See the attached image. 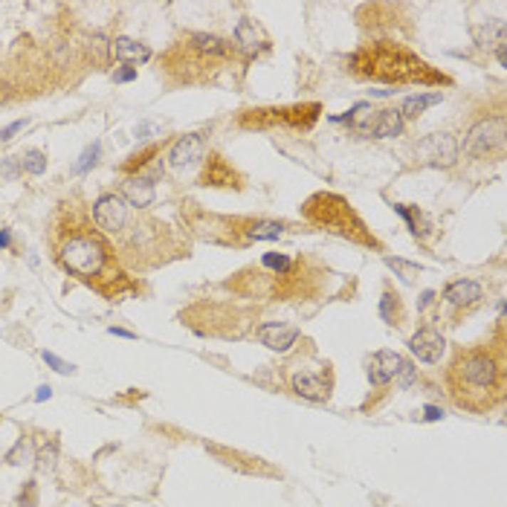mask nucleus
<instances>
[{
  "label": "nucleus",
  "mask_w": 507,
  "mask_h": 507,
  "mask_svg": "<svg viewBox=\"0 0 507 507\" xmlns=\"http://www.w3.org/2000/svg\"><path fill=\"white\" fill-rule=\"evenodd\" d=\"M53 256L56 261L78 281L96 287L108 299H119L122 290L128 287V278L119 270L116 249L108 235L88 218L84 209L75 203H61L58 215L50 232Z\"/></svg>",
  "instance_id": "1"
},
{
  "label": "nucleus",
  "mask_w": 507,
  "mask_h": 507,
  "mask_svg": "<svg viewBox=\"0 0 507 507\" xmlns=\"http://www.w3.org/2000/svg\"><path fill=\"white\" fill-rule=\"evenodd\" d=\"M446 392L455 406L484 414L504 400L507 360H504V325L496 330V343L461 348L446 368Z\"/></svg>",
  "instance_id": "2"
},
{
  "label": "nucleus",
  "mask_w": 507,
  "mask_h": 507,
  "mask_svg": "<svg viewBox=\"0 0 507 507\" xmlns=\"http://www.w3.org/2000/svg\"><path fill=\"white\" fill-rule=\"evenodd\" d=\"M348 70L360 78L386 81V84H420V88H435V84H449V75L429 67L417 53H412L394 41H374L362 44L351 58Z\"/></svg>",
  "instance_id": "3"
},
{
  "label": "nucleus",
  "mask_w": 507,
  "mask_h": 507,
  "mask_svg": "<svg viewBox=\"0 0 507 507\" xmlns=\"http://www.w3.org/2000/svg\"><path fill=\"white\" fill-rule=\"evenodd\" d=\"M302 215L313 226L328 229V232L340 235V238H348L351 244L368 246V249H380V241L371 235V229L362 224V218L354 212V206L340 194L319 192V194L308 197L305 206H302Z\"/></svg>",
  "instance_id": "4"
},
{
  "label": "nucleus",
  "mask_w": 507,
  "mask_h": 507,
  "mask_svg": "<svg viewBox=\"0 0 507 507\" xmlns=\"http://www.w3.org/2000/svg\"><path fill=\"white\" fill-rule=\"evenodd\" d=\"M319 113H322V105H316V102L293 105V108H261V110H244L241 125L244 128H258V131H270V128L308 131L319 119Z\"/></svg>",
  "instance_id": "5"
},
{
  "label": "nucleus",
  "mask_w": 507,
  "mask_h": 507,
  "mask_svg": "<svg viewBox=\"0 0 507 507\" xmlns=\"http://www.w3.org/2000/svg\"><path fill=\"white\" fill-rule=\"evenodd\" d=\"M464 151L476 154V157H501L504 154V116H487L481 122H476L473 128L464 137Z\"/></svg>",
  "instance_id": "6"
},
{
  "label": "nucleus",
  "mask_w": 507,
  "mask_h": 507,
  "mask_svg": "<svg viewBox=\"0 0 507 507\" xmlns=\"http://www.w3.org/2000/svg\"><path fill=\"white\" fill-rule=\"evenodd\" d=\"M93 224L105 232V235H119L122 232V226L128 224V218H131V206L125 203V197L122 194H102L96 203H93Z\"/></svg>",
  "instance_id": "7"
},
{
  "label": "nucleus",
  "mask_w": 507,
  "mask_h": 507,
  "mask_svg": "<svg viewBox=\"0 0 507 507\" xmlns=\"http://www.w3.org/2000/svg\"><path fill=\"white\" fill-rule=\"evenodd\" d=\"M444 305L446 308H452V310H464V313H470V310H476L481 302H484V287H481V281H476V278H458V281H452V284H446V290H444Z\"/></svg>",
  "instance_id": "8"
},
{
  "label": "nucleus",
  "mask_w": 507,
  "mask_h": 507,
  "mask_svg": "<svg viewBox=\"0 0 507 507\" xmlns=\"http://www.w3.org/2000/svg\"><path fill=\"white\" fill-rule=\"evenodd\" d=\"M290 386H293V392L299 394V397H305V400H328L330 397V386H333V377H330V368L325 365V371H316V374H310V371H296L293 377H290Z\"/></svg>",
  "instance_id": "9"
},
{
  "label": "nucleus",
  "mask_w": 507,
  "mask_h": 507,
  "mask_svg": "<svg viewBox=\"0 0 507 507\" xmlns=\"http://www.w3.org/2000/svg\"><path fill=\"white\" fill-rule=\"evenodd\" d=\"M409 348H412V354H414L420 362L432 365V362L441 360V354H444V348H446V340H444V333H441L438 328L424 325V328H417V333L409 340Z\"/></svg>",
  "instance_id": "10"
},
{
  "label": "nucleus",
  "mask_w": 507,
  "mask_h": 507,
  "mask_svg": "<svg viewBox=\"0 0 507 507\" xmlns=\"http://www.w3.org/2000/svg\"><path fill=\"white\" fill-rule=\"evenodd\" d=\"M417 157H424V162L432 165H452L458 157V142L452 134H432L417 145Z\"/></svg>",
  "instance_id": "11"
},
{
  "label": "nucleus",
  "mask_w": 507,
  "mask_h": 507,
  "mask_svg": "<svg viewBox=\"0 0 507 507\" xmlns=\"http://www.w3.org/2000/svg\"><path fill=\"white\" fill-rule=\"evenodd\" d=\"M403 365H406V360L400 354H394V351H377L371 357V362H368V380H371L374 386H386V383H392V380L403 371Z\"/></svg>",
  "instance_id": "12"
},
{
  "label": "nucleus",
  "mask_w": 507,
  "mask_h": 507,
  "mask_svg": "<svg viewBox=\"0 0 507 507\" xmlns=\"http://www.w3.org/2000/svg\"><path fill=\"white\" fill-rule=\"evenodd\" d=\"M403 131V116L400 110L394 108H386V110H374V116L368 119L365 131L368 137H377V140H389V137H397Z\"/></svg>",
  "instance_id": "13"
},
{
  "label": "nucleus",
  "mask_w": 507,
  "mask_h": 507,
  "mask_svg": "<svg viewBox=\"0 0 507 507\" xmlns=\"http://www.w3.org/2000/svg\"><path fill=\"white\" fill-rule=\"evenodd\" d=\"M203 186H221V189H229V186H241V177L235 174V168L224 160V157H218V154H212L206 160V172H203Z\"/></svg>",
  "instance_id": "14"
},
{
  "label": "nucleus",
  "mask_w": 507,
  "mask_h": 507,
  "mask_svg": "<svg viewBox=\"0 0 507 507\" xmlns=\"http://www.w3.org/2000/svg\"><path fill=\"white\" fill-rule=\"evenodd\" d=\"M258 340L273 351H287L290 345H296V340H299V328H290V325H281V322H264L258 328Z\"/></svg>",
  "instance_id": "15"
},
{
  "label": "nucleus",
  "mask_w": 507,
  "mask_h": 507,
  "mask_svg": "<svg viewBox=\"0 0 507 507\" xmlns=\"http://www.w3.org/2000/svg\"><path fill=\"white\" fill-rule=\"evenodd\" d=\"M122 197L134 209H148L154 203V197H157V189H154V183L148 177H131V180L122 183Z\"/></svg>",
  "instance_id": "16"
},
{
  "label": "nucleus",
  "mask_w": 507,
  "mask_h": 507,
  "mask_svg": "<svg viewBox=\"0 0 507 507\" xmlns=\"http://www.w3.org/2000/svg\"><path fill=\"white\" fill-rule=\"evenodd\" d=\"M203 137L200 134H186V137H180L177 142H174V148H172V154H168V160H172V165H189V162H194V160H200L203 157Z\"/></svg>",
  "instance_id": "17"
},
{
  "label": "nucleus",
  "mask_w": 507,
  "mask_h": 507,
  "mask_svg": "<svg viewBox=\"0 0 507 507\" xmlns=\"http://www.w3.org/2000/svg\"><path fill=\"white\" fill-rule=\"evenodd\" d=\"M244 229H238L244 235V241H273V238H281L284 232V224L278 221H241Z\"/></svg>",
  "instance_id": "18"
},
{
  "label": "nucleus",
  "mask_w": 507,
  "mask_h": 507,
  "mask_svg": "<svg viewBox=\"0 0 507 507\" xmlns=\"http://www.w3.org/2000/svg\"><path fill=\"white\" fill-rule=\"evenodd\" d=\"M113 56L122 61V64H128V61H148L151 58V50L145 44H137V41L131 38H116L113 41Z\"/></svg>",
  "instance_id": "19"
},
{
  "label": "nucleus",
  "mask_w": 507,
  "mask_h": 507,
  "mask_svg": "<svg viewBox=\"0 0 507 507\" xmlns=\"http://www.w3.org/2000/svg\"><path fill=\"white\" fill-rule=\"evenodd\" d=\"M235 41H238L244 50H249V53H258V50L267 47V38H261L258 26L252 23V21H241V23L235 26Z\"/></svg>",
  "instance_id": "20"
},
{
  "label": "nucleus",
  "mask_w": 507,
  "mask_h": 507,
  "mask_svg": "<svg viewBox=\"0 0 507 507\" xmlns=\"http://www.w3.org/2000/svg\"><path fill=\"white\" fill-rule=\"evenodd\" d=\"M380 316H383L386 325L392 328H400L403 325V302H400V296L394 290H383V299H380Z\"/></svg>",
  "instance_id": "21"
},
{
  "label": "nucleus",
  "mask_w": 507,
  "mask_h": 507,
  "mask_svg": "<svg viewBox=\"0 0 507 507\" xmlns=\"http://www.w3.org/2000/svg\"><path fill=\"white\" fill-rule=\"evenodd\" d=\"M444 96L441 93H424V96H409V99H403V108H400V116H420L427 108H432V105H438Z\"/></svg>",
  "instance_id": "22"
},
{
  "label": "nucleus",
  "mask_w": 507,
  "mask_h": 507,
  "mask_svg": "<svg viewBox=\"0 0 507 507\" xmlns=\"http://www.w3.org/2000/svg\"><path fill=\"white\" fill-rule=\"evenodd\" d=\"M21 168L23 172H29V174H44L47 172V154H41V151H26L23 157H21Z\"/></svg>",
  "instance_id": "23"
},
{
  "label": "nucleus",
  "mask_w": 507,
  "mask_h": 507,
  "mask_svg": "<svg viewBox=\"0 0 507 507\" xmlns=\"http://www.w3.org/2000/svg\"><path fill=\"white\" fill-rule=\"evenodd\" d=\"M261 267L264 270H276L273 276H281V273H287L293 267V261L287 256H281V252H267V256L261 258Z\"/></svg>",
  "instance_id": "24"
},
{
  "label": "nucleus",
  "mask_w": 507,
  "mask_h": 507,
  "mask_svg": "<svg viewBox=\"0 0 507 507\" xmlns=\"http://www.w3.org/2000/svg\"><path fill=\"white\" fill-rule=\"evenodd\" d=\"M96 157H99V142H93V145L84 148V154H81L78 162L73 165V174H84V172H88V168L96 162Z\"/></svg>",
  "instance_id": "25"
},
{
  "label": "nucleus",
  "mask_w": 507,
  "mask_h": 507,
  "mask_svg": "<svg viewBox=\"0 0 507 507\" xmlns=\"http://www.w3.org/2000/svg\"><path fill=\"white\" fill-rule=\"evenodd\" d=\"M386 264H389L392 270H400L406 281H412V278L420 273V267H414V264H406V261H400V258H386Z\"/></svg>",
  "instance_id": "26"
},
{
  "label": "nucleus",
  "mask_w": 507,
  "mask_h": 507,
  "mask_svg": "<svg viewBox=\"0 0 507 507\" xmlns=\"http://www.w3.org/2000/svg\"><path fill=\"white\" fill-rule=\"evenodd\" d=\"M56 452H58V446L50 441V446H41L38 449V461H41V467H53L56 464Z\"/></svg>",
  "instance_id": "27"
},
{
  "label": "nucleus",
  "mask_w": 507,
  "mask_h": 507,
  "mask_svg": "<svg viewBox=\"0 0 507 507\" xmlns=\"http://www.w3.org/2000/svg\"><path fill=\"white\" fill-rule=\"evenodd\" d=\"M44 360H47V365H53L58 374H73V362H64V360H58L56 354H50V351H44Z\"/></svg>",
  "instance_id": "28"
},
{
  "label": "nucleus",
  "mask_w": 507,
  "mask_h": 507,
  "mask_svg": "<svg viewBox=\"0 0 507 507\" xmlns=\"http://www.w3.org/2000/svg\"><path fill=\"white\" fill-rule=\"evenodd\" d=\"M26 455H29V441H26V438H21V441H18V446L9 452V464H23L21 458H26Z\"/></svg>",
  "instance_id": "29"
},
{
  "label": "nucleus",
  "mask_w": 507,
  "mask_h": 507,
  "mask_svg": "<svg viewBox=\"0 0 507 507\" xmlns=\"http://www.w3.org/2000/svg\"><path fill=\"white\" fill-rule=\"evenodd\" d=\"M26 128V119H18V122H12L9 125V128H4V131H0V142H6V140H12L18 131H23Z\"/></svg>",
  "instance_id": "30"
},
{
  "label": "nucleus",
  "mask_w": 507,
  "mask_h": 507,
  "mask_svg": "<svg viewBox=\"0 0 507 507\" xmlns=\"http://www.w3.org/2000/svg\"><path fill=\"white\" fill-rule=\"evenodd\" d=\"M113 78H116V81H131V78H137V70H134V67H125V70L113 73Z\"/></svg>",
  "instance_id": "31"
},
{
  "label": "nucleus",
  "mask_w": 507,
  "mask_h": 507,
  "mask_svg": "<svg viewBox=\"0 0 507 507\" xmlns=\"http://www.w3.org/2000/svg\"><path fill=\"white\" fill-rule=\"evenodd\" d=\"M50 394H53V389H50V386H41V389H38V394H35V400H38V403H41V400H50Z\"/></svg>",
  "instance_id": "32"
},
{
  "label": "nucleus",
  "mask_w": 507,
  "mask_h": 507,
  "mask_svg": "<svg viewBox=\"0 0 507 507\" xmlns=\"http://www.w3.org/2000/svg\"><path fill=\"white\" fill-rule=\"evenodd\" d=\"M432 299H435V293H432V290H427L424 296H420V305H417V308H427V305H429Z\"/></svg>",
  "instance_id": "33"
},
{
  "label": "nucleus",
  "mask_w": 507,
  "mask_h": 507,
  "mask_svg": "<svg viewBox=\"0 0 507 507\" xmlns=\"http://www.w3.org/2000/svg\"><path fill=\"white\" fill-rule=\"evenodd\" d=\"M438 417H444V412L435 409V406H429V409H427V420H438Z\"/></svg>",
  "instance_id": "34"
},
{
  "label": "nucleus",
  "mask_w": 507,
  "mask_h": 507,
  "mask_svg": "<svg viewBox=\"0 0 507 507\" xmlns=\"http://www.w3.org/2000/svg\"><path fill=\"white\" fill-rule=\"evenodd\" d=\"M113 336H125V340H134V333L131 330H122V328H110Z\"/></svg>",
  "instance_id": "35"
},
{
  "label": "nucleus",
  "mask_w": 507,
  "mask_h": 507,
  "mask_svg": "<svg viewBox=\"0 0 507 507\" xmlns=\"http://www.w3.org/2000/svg\"><path fill=\"white\" fill-rule=\"evenodd\" d=\"M6 246H9V229L0 232V249H6Z\"/></svg>",
  "instance_id": "36"
}]
</instances>
